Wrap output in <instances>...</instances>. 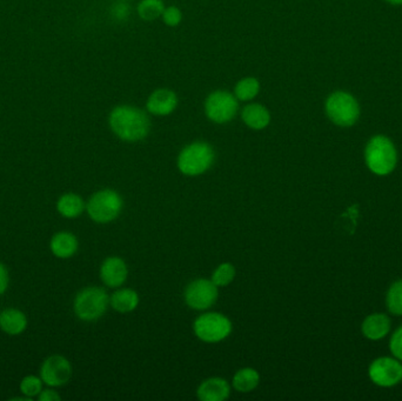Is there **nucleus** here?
<instances>
[{"label": "nucleus", "mask_w": 402, "mask_h": 401, "mask_svg": "<svg viewBox=\"0 0 402 401\" xmlns=\"http://www.w3.org/2000/svg\"><path fill=\"white\" fill-rule=\"evenodd\" d=\"M51 251L60 259H67L73 256L78 250V240L70 232H59L52 236Z\"/></svg>", "instance_id": "a211bd4d"}, {"label": "nucleus", "mask_w": 402, "mask_h": 401, "mask_svg": "<svg viewBox=\"0 0 402 401\" xmlns=\"http://www.w3.org/2000/svg\"><path fill=\"white\" fill-rule=\"evenodd\" d=\"M361 328L366 338L380 340L385 338L391 330V320L383 313H374L363 320Z\"/></svg>", "instance_id": "2eb2a0df"}, {"label": "nucleus", "mask_w": 402, "mask_h": 401, "mask_svg": "<svg viewBox=\"0 0 402 401\" xmlns=\"http://www.w3.org/2000/svg\"><path fill=\"white\" fill-rule=\"evenodd\" d=\"M259 91H260V83L258 79L247 77V78L241 79L235 85V98L241 102H250L258 95Z\"/></svg>", "instance_id": "4be33fe9"}, {"label": "nucleus", "mask_w": 402, "mask_h": 401, "mask_svg": "<svg viewBox=\"0 0 402 401\" xmlns=\"http://www.w3.org/2000/svg\"><path fill=\"white\" fill-rule=\"evenodd\" d=\"M72 377V365L63 355H51L43 362L40 377L50 387L66 385Z\"/></svg>", "instance_id": "9d476101"}, {"label": "nucleus", "mask_w": 402, "mask_h": 401, "mask_svg": "<svg viewBox=\"0 0 402 401\" xmlns=\"http://www.w3.org/2000/svg\"><path fill=\"white\" fill-rule=\"evenodd\" d=\"M127 274H129V271H127L125 261L117 257L107 258L102 263V268H100L102 280L109 288L121 286L125 283Z\"/></svg>", "instance_id": "f8f14e48"}, {"label": "nucleus", "mask_w": 402, "mask_h": 401, "mask_svg": "<svg viewBox=\"0 0 402 401\" xmlns=\"http://www.w3.org/2000/svg\"><path fill=\"white\" fill-rule=\"evenodd\" d=\"M43 384L42 377H38L37 375H28L20 382V391L24 395L32 399L39 395L40 392L43 391Z\"/></svg>", "instance_id": "393cba45"}, {"label": "nucleus", "mask_w": 402, "mask_h": 401, "mask_svg": "<svg viewBox=\"0 0 402 401\" xmlns=\"http://www.w3.org/2000/svg\"><path fill=\"white\" fill-rule=\"evenodd\" d=\"M214 162V151L207 142H193L181 151L178 167L186 176H199L206 172Z\"/></svg>", "instance_id": "7ed1b4c3"}, {"label": "nucleus", "mask_w": 402, "mask_h": 401, "mask_svg": "<svg viewBox=\"0 0 402 401\" xmlns=\"http://www.w3.org/2000/svg\"><path fill=\"white\" fill-rule=\"evenodd\" d=\"M122 209L120 196L112 189H104L94 193L91 198L86 209L92 221L99 224H106L114 221Z\"/></svg>", "instance_id": "423d86ee"}, {"label": "nucleus", "mask_w": 402, "mask_h": 401, "mask_svg": "<svg viewBox=\"0 0 402 401\" xmlns=\"http://www.w3.org/2000/svg\"><path fill=\"white\" fill-rule=\"evenodd\" d=\"M109 126L125 142H139L149 132L151 122L147 114L137 107L122 105L109 114Z\"/></svg>", "instance_id": "f257e3e1"}, {"label": "nucleus", "mask_w": 402, "mask_h": 401, "mask_svg": "<svg viewBox=\"0 0 402 401\" xmlns=\"http://www.w3.org/2000/svg\"><path fill=\"white\" fill-rule=\"evenodd\" d=\"M368 169L376 176H387L394 171L398 153L391 139L385 136H375L368 142L365 150Z\"/></svg>", "instance_id": "f03ea898"}, {"label": "nucleus", "mask_w": 402, "mask_h": 401, "mask_svg": "<svg viewBox=\"0 0 402 401\" xmlns=\"http://www.w3.org/2000/svg\"><path fill=\"white\" fill-rule=\"evenodd\" d=\"M60 395L52 389H43L38 395V400L40 401H60Z\"/></svg>", "instance_id": "c756f323"}, {"label": "nucleus", "mask_w": 402, "mask_h": 401, "mask_svg": "<svg viewBox=\"0 0 402 401\" xmlns=\"http://www.w3.org/2000/svg\"><path fill=\"white\" fill-rule=\"evenodd\" d=\"M139 304V297L137 292L133 290H119L114 292L113 295L111 297V305L114 310L121 313H127V312L136 310Z\"/></svg>", "instance_id": "aec40b11"}, {"label": "nucleus", "mask_w": 402, "mask_h": 401, "mask_svg": "<svg viewBox=\"0 0 402 401\" xmlns=\"http://www.w3.org/2000/svg\"><path fill=\"white\" fill-rule=\"evenodd\" d=\"M164 10L163 0H143L138 6V15L143 20L152 21L163 16Z\"/></svg>", "instance_id": "5701e85b"}, {"label": "nucleus", "mask_w": 402, "mask_h": 401, "mask_svg": "<svg viewBox=\"0 0 402 401\" xmlns=\"http://www.w3.org/2000/svg\"><path fill=\"white\" fill-rule=\"evenodd\" d=\"M109 301V295L104 288H84L75 297V315L85 321H94L104 315Z\"/></svg>", "instance_id": "39448f33"}, {"label": "nucleus", "mask_w": 402, "mask_h": 401, "mask_svg": "<svg viewBox=\"0 0 402 401\" xmlns=\"http://www.w3.org/2000/svg\"><path fill=\"white\" fill-rule=\"evenodd\" d=\"M390 347L395 358L402 360V326L399 327L398 330H395L394 335H392Z\"/></svg>", "instance_id": "cd10ccee"}, {"label": "nucleus", "mask_w": 402, "mask_h": 401, "mask_svg": "<svg viewBox=\"0 0 402 401\" xmlns=\"http://www.w3.org/2000/svg\"><path fill=\"white\" fill-rule=\"evenodd\" d=\"M57 209L65 218H77L85 209V203L75 193H66L59 198Z\"/></svg>", "instance_id": "6ab92c4d"}, {"label": "nucleus", "mask_w": 402, "mask_h": 401, "mask_svg": "<svg viewBox=\"0 0 402 401\" xmlns=\"http://www.w3.org/2000/svg\"><path fill=\"white\" fill-rule=\"evenodd\" d=\"M129 6L125 4H118L113 10V15L117 19H125L129 16Z\"/></svg>", "instance_id": "7c9ffc66"}, {"label": "nucleus", "mask_w": 402, "mask_h": 401, "mask_svg": "<svg viewBox=\"0 0 402 401\" xmlns=\"http://www.w3.org/2000/svg\"><path fill=\"white\" fill-rule=\"evenodd\" d=\"M241 118L252 130H264L271 122V114L260 104H250L242 110Z\"/></svg>", "instance_id": "f3484780"}, {"label": "nucleus", "mask_w": 402, "mask_h": 401, "mask_svg": "<svg viewBox=\"0 0 402 401\" xmlns=\"http://www.w3.org/2000/svg\"><path fill=\"white\" fill-rule=\"evenodd\" d=\"M178 106V98L173 91L161 88L153 92L146 102V109L154 115H168Z\"/></svg>", "instance_id": "ddd939ff"}, {"label": "nucleus", "mask_w": 402, "mask_h": 401, "mask_svg": "<svg viewBox=\"0 0 402 401\" xmlns=\"http://www.w3.org/2000/svg\"><path fill=\"white\" fill-rule=\"evenodd\" d=\"M238 99L226 91H215L205 102L207 118L217 124L230 122L238 112Z\"/></svg>", "instance_id": "0eeeda50"}, {"label": "nucleus", "mask_w": 402, "mask_h": 401, "mask_svg": "<svg viewBox=\"0 0 402 401\" xmlns=\"http://www.w3.org/2000/svg\"><path fill=\"white\" fill-rule=\"evenodd\" d=\"M326 113L336 125L348 127L358 122L359 105L353 95L347 92H336L326 102Z\"/></svg>", "instance_id": "20e7f679"}, {"label": "nucleus", "mask_w": 402, "mask_h": 401, "mask_svg": "<svg viewBox=\"0 0 402 401\" xmlns=\"http://www.w3.org/2000/svg\"><path fill=\"white\" fill-rule=\"evenodd\" d=\"M387 308L395 315H402V280L392 285L386 297Z\"/></svg>", "instance_id": "b1692460"}, {"label": "nucleus", "mask_w": 402, "mask_h": 401, "mask_svg": "<svg viewBox=\"0 0 402 401\" xmlns=\"http://www.w3.org/2000/svg\"><path fill=\"white\" fill-rule=\"evenodd\" d=\"M230 393L228 382L221 377L207 379L198 389V398L201 401H223Z\"/></svg>", "instance_id": "4468645a"}, {"label": "nucleus", "mask_w": 402, "mask_h": 401, "mask_svg": "<svg viewBox=\"0 0 402 401\" xmlns=\"http://www.w3.org/2000/svg\"><path fill=\"white\" fill-rule=\"evenodd\" d=\"M260 382V377L257 371L253 369H244L235 373L233 377V386L235 389L242 393H247L253 391Z\"/></svg>", "instance_id": "412c9836"}, {"label": "nucleus", "mask_w": 402, "mask_h": 401, "mask_svg": "<svg viewBox=\"0 0 402 401\" xmlns=\"http://www.w3.org/2000/svg\"><path fill=\"white\" fill-rule=\"evenodd\" d=\"M161 18L164 20L165 24L174 28L176 25L180 24V21L183 19V15H181L179 8H176V6H170V8H165Z\"/></svg>", "instance_id": "bb28decb"}, {"label": "nucleus", "mask_w": 402, "mask_h": 401, "mask_svg": "<svg viewBox=\"0 0 402 401\" xmlns=\"http://www.w3.org/2000/svg\"><path fill=\"white\" fill-rule=\"evenodd\" d=\"M8 283H10V277H8V268H5V265L0 263V295L6 292L8 288Z\"/></svg>", "instance_id": "c85d7f7f"}, {"label": "nucleus", "mask_w": 402, "mask_h": 401, "mask_svg": "<svg viewBox=\"0 0 402 401\" xmlns=\"http://www.w3.org/2000/svg\"><path fill=\"white\" fill-rule=\"evenodd\" d=\"M197 337L205 342H219L226 339L232 332L230 319L219 313L200 315L194 323Z\"/></svg>", "instance_id": "6e6552de"}, {"label": "nucleus", "mask_w": 402, "mask_h": 401, "mask_svg": "<svg viewBox=\"0 0 402 401\" xmlns=\"http://www.w3.org/2000/svg\"><path fill=\"white\" fill-rule=\"evenodd\" d=\"M218 286L211 280L198 279L188 285L185 292V300L194 310H207L217 301Z\"/></svg>", "instance_id": "1a4fd4ad"}, {"label": "nucleus", "mask_w": 402, "mask_h": 401, "mask_svg": "<svg viewBox=\"0 0 402 401\" xmlns=\"http://www.w3.org/2000/svg\"><path fill=\"white\" fill-rule=\"evenodd\" d=\"M368 373L375 385L392 387L402 380V365L395 359L383 357L372 362Z\"/></svg>", "instance_id": "9b49d317"}, {"label": "nucleus", "mask_w": 402, "mask_h": 401, "mask_svg": "<svg viewBox=\"0 0 402 401\" xmlns=\"http://www.w3.org/2000/svg\"><path fill=\"white\" fill-rule=\"evenodd\" d=\"M28 327V317L17 308H6L0 313V328L8 335H21Z\"/></svg>", "instance_id": "dca6fc26"}, {"label": "nucleus", "mask_w": 402, "mask_h": 401, "mask_svg": "<svg viewBox=\"0 0 402 401\" xmlns=\"http://www.w3.org/2000/svg\"><path fill=\"white\" fill-rule=\"evenodd\" d=\"M235 277V268L233 265L225 263H221L212 277V281L217 285V286H226L228 283H232Z\"/></svg>", "instance_id": "a878e982"}, {"label": "nucleus", "mask_w": 402, "mask_h": 401, "mask_svg": "<svg viewBox=\"0 0 402 401\" xmlns=\"http://www.w3.org/2000/svg\"><path fill=\"white\" fill-rule=\"evenodd\" d=\"M387 3L393 5H402V0H386Z\"/></svg>", "instance_id": "2f4dec72"}]
</instances>
